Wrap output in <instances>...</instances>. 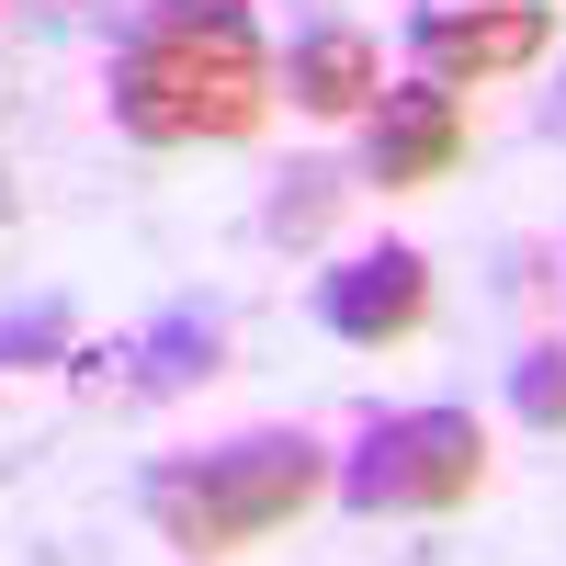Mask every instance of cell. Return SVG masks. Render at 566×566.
<instances>
[{
    "label": "cell",
    "mask_w": 566,
    "mask_h": 566,
    "mask_svg": "<svg viewBox=\"0 0 566 566\" xmlns=\"http://www.w3.org/2000/svg\"><path fill=\"white\" fill-rule=\"evenodd\" d=\"M272 114V57L239 0H148L114 45V125L136 148H239Z\"/></svg>",
    "instance_id": "6da1fadb"
},
{
    "label": "cell",
    "mask_w": 566,
    "mask_h": 566,
    "mask_svg": "<svg viewBox=\"0 0 566 566\" xmlns=\"http://www.w3.org/2000/svg\"><path fill=\"white\" fill-rule=\"evenodd\" d=\"M328 476H340V464L306 431H239V442H205V453H159L148 476H136V510H148V533L170 555L216 566V555L272 544Z\"/></svg>",
    "instance_id": "7a4b0ae2"
},
{
    "label": "cell",
    "mask_w": 566,
    "mask_h": 566,
    "mask_svg": "<svg viewBox=\"0 0 566 566\" xmlns=\"http://www.w3.org/2000/svg\"><path fill=\"white\" fill-rule=\"evenodd\" d=\"M328 488L363 522H419V510H453V499L488 488V431H476V408H386L340 453Z\"/></svg>",
    "instance_id": "3957f363"
},
{
    "label": "cell",
    "mask_w": 566,
    "mask_h": 566,
    "mask_svg": "<svg viewBox=\"0 0 566 566\" xmlns=\"http://www.w3.org/2000/svg\"><path fill=\"white\" fill-rule=\"evenodd\" d=\"M555 45V0H408V57L442 91H488Z\"/></svg>",
    "instance_id": "277c9868"
},
{
    "label": "cell",
    "mask_w": 566,
    "mask_h": 566,
    "mask_svg": "<svg viewBox=\"0 0 566 566\" xmlns=\"http://www.w3.org/2000/svg\"><path fill=\"white\" fill-rule=\"evenodd\" d=\"M419 317H431V261H419L408 239H386V250H352L340 272H317V328H328V340H352V352H386V340H408Z\"/></svg>",
    "instance_id": "5b68a950"
},
{
    "label": "cell",
    "mask_w": 566,
    "mask_h": 566,
    "mask_svg": "<svg viewBox=\"0 0 566 566\" xmlns=\"http://www.w3.org/2000/svg\"><path fill=\"white\" fill-rule=\"evenodd\" d=\"M453 159H464V103L442 80L374 91V114H363V181L374 193H431Z\"/></svg>",
    "instance_id": "8992f818"
},
{
    "label": "cell",
    "mask_w": 566,
    "mask_h": 566,
    "mask_svg": "<svg viewBox=\"0 0 566 566\" xmlns=\"http://www.w3.org/2000/svg\"><path fill=\"white\" fill-rule=\"evenodd\" d=\"M283 91H295L306 114H328V125H363L374 91H386V57H374L363 23H317V34H295V57H283Z\"/></svg>",
    "instance_id": "52a82bcc"
},
{
    "label": "cell",
    "mask_w": 566,
    "mask_h": 566,
    "mask_svg": "<svg viewBox=\"0 0 566 566\" xmlns=\"http://www.w3.org/2000/svg\"><path fill=\"white\" fill-rule=\"evenodd\" d=\"M216 352H227V317H216L205 295H181L148 340H136V386L170 397V386H193V374H216Z\"/></svg>",
    "instance_id": "ba28073f"
},
{
    "label": "cell",
    "mask_w": 566,
    "mask_h": 566,
    "mask_svg": "<svg viewBox=\"0 0 566 566\" xmlns=\"http://www.w3.org/2000/svg\"><path fill=\"white\" fill-rule=\"evenodd\" d=\"M510 408H522L533 431H566V352H522L510 363Z\"/></svg>",
    "instance_id": "9c48e42d"
},
{
    "label": "cell",
    "mask_w": 566,
    "mask_h": 566,
    "mask_svg": "<svg viewBox=\"0 0 566 566\" xmlns=\"http://www.w3.org/2000/svg\"><path fill=\"white\" fill-rule=\"evenodd\" d=\"M57 340H69V306L45 295V306H23L12 328H0V374H12V363H45V352H57Z\"/></svg>",
    "instance_id": "30bf717a"
}]
</instances>
